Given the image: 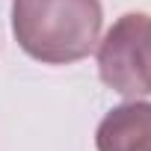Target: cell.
<instances>
[{"mask_svg":"<svg viewBox=\"0 0 151 151\" xmlns=\"http://www.w3.org/2000/svg\"><path fill=\"white\" fill-rule=\"evenodd\" d=\"M101 0H12V33L39 62L68 65L92 53L101 36Z\"/></svg>","mask_w":151,"mask_h":151,"instance_id":"obj_1","label":"cell"},{"mask_svg":"<svg viewBox=\"0 0 151 151\" xmlns=\"http://www.w3.org/2000/svg\"><path fill=\"white\" fill-rule=\"evenodd\" d=\"M98 74L124 98L151 92V15L127 12L107 30L98 42Z\"/></svg>","mask_w":151,"mask_h":151,"instance_id":"obj_2","label":"cell"},{"mask_svg":"<svg viewBox=\"0 0 151 151\" xmlns=\"http://www.w3.org/2000/svg\"><path fill=\"white\" fill-rule=\"evenodd\" d=\"M98 151H151V104L130 101L104 116L95 133Z\"/></svg>","mask_w":151,"mask_h":151,"instance_id":"obj_3","label":"cell"}]
</instances>
